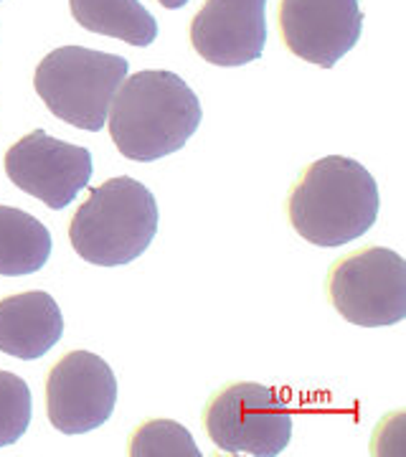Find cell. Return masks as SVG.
Listing matches in <instances>:
<instances>
[{
	"mask_svg": "<svg viewBox=\"0 0 406 457\" xmlns=\"http://www.w3.org/2000/svg\"><path fill=\"white\" fill-rule=\"evenodd\" d=\"M201 102L173 71L147 69L120 84L107 125L117 150L137 163L178 153L201 125Z\"/></svg>",
	"mask_w": 406,
	"mask_h": 457,
	"instance_id": "cell-1",
	"label": "cell"
},
{
	"mask_svg": "<svg viewBox=\"0 0 406 457\" xmlns=\"http://www.w3.org/2000/svg\"><path fill=\"white\" fill-rule=\"evenodd\" d=\"M294 231L315 246L363 237L378 216V186L353 158L327 155L305 168L287 198Z\"/></svg>",
	"mask_w": 406,
	"mask_h": 457,
	"instance_id": "cell-2",
	"label": "cell"
},
{
	"mask_svg": "<svg viewBox=\"0 0 406 457\" xmlns=\"http://www.w3.org/2000/svg\"><path fill=\"white\" fill-rule=\"evenodd\" d=\"M158 204L140 180L120 176L92 188L81 204L69 239L81 260L97 267H122L145 254L158 234Z\"/></svg>",
	"mask_w": 406,
	"mask_h": 457,
	"instance_id": "cell-3",
	"label": "cell"
},
{
	"mask_svg": "<svg viewBox=\"0 0 406 457\" xmlns=\"http://www.w3.org/2000/svg\"><path fill=\"white\" fill-rule=\"evenodd\" d=\"M128 59L104 51L62 46L36 66L33 87L51 112L79 130L99 132L128 79Z\"/></svg>",
	"mask_w": 406,
	"mask_h": 457,
	"instance_id": "cell-4",
	"label": "cell"
},
{
	"mask_svg": "<svg viewBox=\"0 0 406 457\" xmlns=\"http://www.w3.org/2000/svg\"><path fill=\"white\" fill-rule=\"evenodd\" d=\"M211 442L227 455L275 457L293 440V414L264 384L239 381L216 392L203 411Z\"/></svg>",
	"mask_w": 406,
	"mask_h": 457,
	"instance_id": "cell-5",
	"label": "cell"
},
{
	"mask_svg": "<svg viewBox=\"0 0 406 457\" xmlns=\"http://www.w3.org/2000/svg\"><path fill=\"white\" fill-rule=\"evenodd\" d=\"M327 295L348 323L389 328L406 315V264L384 246H366L333 264Z\"/></svg>",
	"mask_w": 406,
	"mask_h": 457,
	"instance_id": "cell-6",
	"label": "cell"
},
{
	"mask_svg": "<svg viewBox=\"0 0 406 457\" xmlns=\"http://www.w3.org/2000/svg\"><path fill=\"white\" fill-rule=\"evenodd\" d=\"M5 173L21 191L62 212L89 186L92 153L33 130L5 153Z\"/></svg>",
	"mask_w": 406,
	"mask_h": 457,
	"instance_id": "cell-7",
	"label": "cell"
},
{
	"mask_svg": "<svg viewBox=\"0 0 406 457\" xmlns=\"http://www.w3.org/2000/svg\"><path fill=\"white\" fill-rule=\"evenodd\" d=\"M114 404L117 378L97 353L71 351L54 363L46 381V411L59 432H92L112 417Z\"/></svg>",
	"mask_w": 406,
	"mask_h": 457,
	"instance_id": "cell-8",
	"label": "cell"
},
{
	"mask_svg": "<svg viewBox=\"0 0 406 457\" xmlns=\"http://www.w3.org/2000/svg\"><path fill=\"white\" fill-rule=\"evenodd\" d=\"M363 31L358 0H282L279 33L302 62L330 69L353 49Z\"/></svg>",
	"mask_w": 406,
	"mask_h": 457,
	"instance_id": "cell-9",
	"label": "cell"
},
{
	"mask_svg": "<svg viewBox=\"0 0 406 457\" xmlns=\"http://www.w3.org/2000/svg\"><path fill=\"white\" fill-rule=\"evenodd\" d=\"M191 44L213 66L257 62L267 44V0H206L191 23Z\"/></svg>",
	"mask_w": 406,
	"mask_h": 457,
	"instance_id": "cell-10",
	"label": "cell"
},
{
	"mask_svg": "<svg viewBox=\"0 0 406 457\" xmlns=\"http://www.w3.org/2000/svg\"><path fill=\"white\" fill-rule=\"evenodd\" d=\"M64 333V315L49 293L33 290L0 300V351L16 359L46 356Z\"/></svg>",
	"mask_w": 406,
	"mask_h": 457,
	"instance_id": "cell-11",
	"label": "cell"
},
{
	"mask_svg": "<svg viewBox=\"0 0 406 457\" xmlns=\"http://www.w3.org/2000/svg\"><path fill=\"white\" fill-rule=\"evenodd\" d=\"M71 16L81 29L120 38L130 46H150L158 23L140 0H69Z\"/></svg>",
	"mask_w": 406,
	"mask_h": 457,
	"instance_id": "cell-12",
	"label": "cell"
},
{
	"mask_svg": "<svg viewBox=\"0 0 406 457\" xmlns=\"http://www.w3.org/2000/svg\"><path fill=\"white\" fill-rule=\"evenodd\" d=\"M49 228L31 213L13 206H0V275H33L49 262Z\"/></svg>",
	"mask_w": 406,
	"mask_h": 457,
	"instance_id": "cell-13",
	"label": "cell"
},
{
	"mask_svg": "<svg viewBox=\"0 0 406 457\" xmlns=\"http://www.w3.org/2000/svg\"><path fill=\"white\" fill-rule=\"evenodd\" d=\"M132 457H198L194 437L173 420H147L130 437Z\"/></svg>",
	"mask_w": 406,
	"mask_h": 457,
	"instance_id": "cell-14",
	"label": "cell"
},
{
	"mask_svg": "<svg viewBox=\"0 0 406 457\" xmlns=\"http://www.w3.org/2000/svg\"><path fill=\"white\" fill-rule=\"evenodd\" d=\"M31 425V389L21 376L0 371V447L16 445Z\"/></svg>",
	"mask_w": 406,
	"mask_h": 457,
	"instance_id": "cell-15",
	"label": "cell"
},
{
	"mask_svg": "<svg viewBox=\"0 0 406 457\" xmlns=\"http://www.w3.org/2000/svg\"><path fill=\"white\" fill-rule=\"evenodd\" d=\"M158 3H161L162 8H170V11H176V8H183L188 0H158Z\"/></svg>",
	"mask_w": 406,
	"mask_h": 457,
	"instance_id": "cell-16",
	"label": "cell"
}]
</instances>
